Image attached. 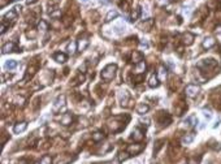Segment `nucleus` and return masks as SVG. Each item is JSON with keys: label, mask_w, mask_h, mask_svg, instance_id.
Returning <instances> with one entry per match:
<instances>
[{"label": "nucleus", "mask_w": 221, "mask_h": 164, "mask_svg": "<svg viewBox=\"0 0 221 164\" xmlns=\"http://www.w3.org/2000/svg\"><path fill=\"white\" fill-rule=\"evenodd\" d=\"M130 61L133 62V64H138V62L143 61V55H142L141 52H138V51H134V52L131 54V59H130Z\"/></svg>", "instance_id": "14"}, {"label": "nucleus", "mask_w": 221, "mask_h": 164, "mask_svg": "<svg viewBox=\"0 0 221 164\" xmlns=\"http://www.w3.org/2000/svg\"><path fill=\"white\" fill-rule=\"evenodd\" d=\"M116 70H117V65L116 64H108L104 69L102 70V78L104 81H112L116 76Z\"/></svg>", "instance_id": "1"}, {"label": "nucleus", "mask_w": 221, "mask_h": 164, "mask_svg": "<svg viewBox=\"0 0 221 164\" xmlns=\"http://www.w3.org/2000/svg\"><path fill=\"white\" fill-rule=\"evenodd\" d=\"M196 66L200 69H203V70H207L209 68H215L216 66V61L213 59H205V60H200L198 64H196Z\"/></svg>", "instance_id": "3"}, {"label": "nucleus", "mask_w": 221, "mask_h": 164, "mask_svg": "<svg viewBox=\"0 0 221 164\" xmlns=\"http://www.w3.org/2000/svg\"><path fill=\"white\" fill-rule=\"evenodd\" d=\"M115 30H116V31H122V30H125V23H124V22H120V23H117V25H115Z\"/></svg>", "instance_id": "31"}, {"label": "nucleus", "mask_w": 221, "mask_h": 164, "mask_svg": "<svg viewBox=\"0 0 221 164\" xmlns=\"http://www.w3.org/2000/svg\"><path fill=\"white\" fill-rule=\"evenodd\" d=\"M104 133L103 132H95L94 134H92V139H94L95 142H100V141H103L104 139Z\"/></svg>", "instance_id": "25"}, {"label": "nucleus", "mask_w": 221, "mask_h": 164, "mask_svg": "<svg viewBox=\"0 0 221 164\" xmlns=\"http://www.w3.org/2000/svg\"><path fill=\"white\" fill-rule=\"evenodd\" d=\"M82 2H83V3H86V2H87V0H82Z\"/></svg>", "instance_id": "37"}, {"label": "nucleus", "mask_w": 221, "mask_h": 164, "mask_svg": "<svg viewBox=\"0 0 221 164\" xmlns=\"http://www.w3.org/2000/svg\"><path fill=\"white\" fill-rule=\"evenodd\" d=\"M35 2H37V0H26L27 4H33V3H35Z\"/></svg>", "instance_id": "36"}, {"label": "nucleus", "mask_w": 221, "mask_h": 164, "mask_svg": "<svg viewBox=\"0 0 221 164\" xmlns=\"http://www.w3.org/2000/svg\"><path fill=\"white\" fill-rule=\"evenodd\" d=\"M144 148V144H141V143H137V144H129L126 147V151L129 152V155H138L143 151Z\"/></svg>", "instance_id": "4"}, {"label": "nucleus", "mask_w": 221, "mask_h": 164, "mask_svg": "<svg viewBox=\"0 0 221 164\" xmlns=\"http://www.w3.org/2000/svg\"><path fill=\"white\" fill-rule=\"evenodd\" d=\"M152 25H154V21H152V20H147V21H144V22L141 23L139 29H143V31H150L151 27H152Z\"/></svg>", "instance_id": "19"}, {"label": "nucleus", "mask_w": 221, "mask_h": 164, "mask_svg": "<svg viewBox=\"0 0 221 164\" xmlns=\"http://www.w3.org/2000/svg\"><path fill=\"white\" fill-rule=\"evenodd\" d=\"M119 99H120V103H121L122 105H127V102H129V99H130L129 93H127L126 90L120 91V94H119Z\"/></svg>", "instance_id": "11"}, {"label": "nucleus", "mask_w": 221, "mask_h": 164, "mask_svg": "<svg viewBox=\"0 0 221 164\" xmlns=\"http://www.w3.org/2000/svg\"><path fill=\"white\" fill-rule=\"evenodd\" d=\"M65 107V95H59L57 99L55 100L53 103V107H52V111L53 112H59L61 111V108Z\"/></svg>", "instance_id": "5"}, {"label": "nucleus", "mask_w": 221, "mask_h": 164, "mask_svg": "<svg viewBox=\"0 0 221 164\" xmlns=\"http://www.w3.org/2000/svg\"><path fill=\"white\" fill-rule=\"evenodd\" d=\"M38 29H39V30H43V31H47L48 30V23L46 21L41 20V22L38 23Z\"/></svg>", "instance_id": "28"}, {"label": "nucleus", "mask_w": 221, "mask_h": 164, "mask_svg": "<svg viewBox=\"0 0 221 164\" xmlns=\"http://www.w3.org/2000/svg\"><path fill=\"white\" fill-rule=\"evenodd\" d=\"M200 93V86L196 84H189L185 89V94L189 96V98H195L196 95Z\"/></svg>", "instance_id": "2"}, {"label": "nucleus", "mask_w": 221, "mask_h": 164, "mask_svg": "<svg viewBox=\"0 0 221 164\" xmlns=\"http://www.w3.org/2000/svg\"><path fill=\"white\" fill-rule=\"evenodd\" d=\"M148 109H150V105L146 104V103H139L138 105H137V112H138L139 115L147 113V112H148Z\"/></svg>", "instance_id": "18"}, {"label": "nucleus", "mask_w": 221, "mask_h": 164, "mask_svg": "<svg viewBox=\"0 0 221 164\" xmlns=\"http://www.w3.org/2000/svg\"><path fill=\"white\" fill-rule=\"evenodd\" d=\"M130 155H129V152L127 151H125V152H120L119 154V162H124V160H126L127 158H129Z\"/></svg>", "instance_id": "30"}, {"label": "nucleus", "mask_w": 221, "mask_h": 164, "mask_svg": "<svg viewBox=\"0 0 221 164\" xmlns=\"http://www.w3.org/2000/svg\"><path fill=\"white\" fill-rule=\"evenodd\" d=\"M203 115H204V116H205V117H207L208 120H209L211 117H212V115H211V112H209V111H205V109L203 111Z\"/></svg>", "instance_id": "33"}, {"label": "nucleus", "mask_w": 221, "mask_h": 164, "mask_svg": "<svg viewBox=\"0 0 221 164\" xmlns=\"http://www.w3.org/2000/svg\"><path fill=\"white\" fill-rule=\"evenodd\" d=\"M78 51V46H77V42H70L69 45H68V52L69 54H76V52Z\"/></svg>", "instance_id": "22"}, {"label": "nucleus", "mask_w": 221, "mask_h": 164, "mask_svg": "<svg viewBox=\"0 0 221 164\" xmlns=\"http://www.w3.org/2000/svg\"><path fill=\"white\" fill-rule=\"evenodd\" d=\"M193 139H194V134L191 133V134H189V136H185V137L182 138V142L186 143V144H189V143L193 142Z\"/></svg>", "instance_id": "29"}, {"label": "nucleus", "mask_w": 221, "mask_h": 164, "mask_svg": "<svg viewBox=\"0 0 221 164\" xmlns=\"http://www.w3.org/2000/svg\"><path fill=\"white\" fill-rule=\"evenodd\" d=\"M14 2H17V0H14Z\"/></svg>", "instance_id": "38"}, {"label": "nucleus", "mask_w": 221, "mask_h": 164, "mask_svg": "<svg viewBox=\"0 0 221 164\" xmlns=\"http://www.w3.org/2000/svg\"><path fill=\"white\" fill-rule=\"evenodd\" d=\"M146 69H147V64H146V61H141V62H138V64H135L134 74L139 76V78L142 80V76H144Z\"/></svg>", "instance_id": "7"}, {"label": "nucleus", "mask_w": 221, "mask_h": 164, "mask_svg": "<svg viewBox=\"0 0 221 164\" xmlns=\"http://www.w3.org/2000/svg\"><path fill=\"white\" fill-rule=\"evenodd\" d=\"M159 85H160V80H159V77L158 74H152L150 77V81H148V86L151 89H155V87H159Z\"/></svg>", "instance_id": "10"}, {"label": "nucleus", "mask_w": 221, "mask_h": 164, "mask_svg": "<svg viewBox=\"0 0 221 164\" xmlns=\"http://www.w3.org/2000/svg\"><path fill=\"white\" fill-rule=\"evenodd\" d=\"M61 124H62V125H65V127H68V125H70V124H72V115L65 113L64 116H61Z\"/></svg>", "instance_id": "20"}, {"label": "nucleus", "mask_w": 221, "mask_h": 164, "mask_svg": "<svg viewBox=\"0 0 221 164\" xmlns=\"http://www.w3.org/2000/svg\"><path fill=\"white\" fill-rule=\"evenodd\" d=\"M131 138L134 139L135 142H142L144 139V132L141 128H135L131 133Z\"/></svg>", "instance_id": "8"}, {"label": "nucleus", "mask_w": 221, "mask_h": 164, "mask_svg": "<svg viewBox=\"0 0 221 164\" xmlns=\"http://www.w3.org/2000/svg\"><path fill=\"white\" fill-rule=\"evenodd\" d=\"M139 16H141V9H139V8L134 9V11L131 12V14H130V21H131V22L137 21V20L139 18Z\"/></svg>", "instance_id": "23"}, {"label": "nucleus", "mask_w": 221, "mask_h": 164, "mask_svg": "<svg viewBox=\"0 0 221 164\" xmlns=\"http://www.w3.org/2000/svg\"><path fill=\"white\" fill-rule=\"evenodd\" d=\"M215 45H216V41L213 39L212 37H208V38H205V39L203 41V43H202L203 48H205V50H209V48H212Z\"/></svg>", "instance_id": "15"}, {"label": "nucleus", "mask_w": 221, "mask_h": 164, "mask_svg": "<svg viewBox=\"0 0 221 164\" xmlns=\"http://www.w3.org/2000/svg\"><path fill=\"white\" fill-rule=\"evenodd\" d=\"M3 20H4L3 22H5V21H8V22H9V21H11V22H14V21L17 20V12H16V11H9V12L5 14V16L3 17Z\"/></svg>", "instance_id": "13"}, {"label": "nucleus", "mask_w": 221, "mask_h": 164, "mask_svg": "<svg viewBox=\"0 0 221 164\" xmlns=\"http://www.w3.org/2000/svg\"><path fill=\"white\" fill-rule=\"evenodd\" d=\"M119 17V13H117L116 11H109L107 14V17H105V22H111L112 20H115V18Z\"/></svg>", "instance_id": "21"}, {"label": "nucleus", "mask_w": 221, "mask_h": 164, "mask_svg": "<svg viewBox=\"0 0 221 164\" xmlns=\"http://www.w3.org/2000/svg\"><path fill=\"white\" fill-rule=\"evenodd\" d=\"M158 77H159V80H160V81H164V80L166 78V69H165V66H164V65H161L160 68H159Z\"/></svg>", "instance_id": "24"}, {"label": "nucleus", "mask_w": 221, "mask_h": 164, "mask_svg": "<svg viewBox=\"0 0 221 164\" xmlns=\"http://www.w3.org/2000/svg\"><path fill=\"white\" fill-rule=\"evenodd\" d=\"M51 163H52V158L50 155H44L37 164H51Z\"/></svg>", "instance_id": "27"}, {"label": "nucleus", "mask_w": 221, "mask_h": 164, "mask_svg": "<svg viewBox=\"0 0 221 164\" xmlns=\"http://www.w3.org/2000/svg\"><path fill=\"white\" fill-rule=\"evenodd\" d=\"M85 81V76L83 74H80V77H78L77 80H74V85H78V84H81V82Z\"/></svg>", "instance_id": "32"}, {"label": "nucleus", "mask_w": 221, "mask_h": 164, "mask_svg": "<svg viewBox=\"0 0 221 164\" xmlns=\"http://www.w3.org/2000/svg\"><path fill=\"white\" fill-rule=\"evenodd\" d=\"M88 43H90V42H88V39H87V38H81V39L77 42V46H78V51H80V52L85 51L86 48H87V46H88Z\"/></svg>", "instance_id": "16"}, {"label": "nucleus", "mask_w": 221, "mask_h": 164, "mask_svg": "<svg viewBox=\"0 0 221 164\" xmlns=\"http://www.w3.org/2000/svg\"><path fill=\"white\" fill-rule=\"evenodd\" d=\"M27 128V123L25 121H22V123H18L14 125V128H13V132L16 133V134H20V133H22V132H25Z\"/></svg>", "instance_id": "12"}, {"label": "nucleus", "mask_w": 221, "mask_h": 164, "mask_svg": "<svg viewBox=\"0 0 221 164\" xmlns=\"http://www.w3.org/2000/svg\"><path fill=\"white\" fill-rule=\"evenodd\" d=\"M14 11H16V12L18 13L20 11H21V7H20V5H16V7H14Z\"/></svg>", "instance_id": "34"}, {"label": "nucleus", "mask_w": 221, "mask_h": 164, "mask_svg": "<svg viewBox=\"0 0 221 164\" xmlns=\"http://www.w3.org/2000/svg\"><path fill=\"white\" fill-rule=\"evenodd\" d=\"M195 39V35L193 34V33H185V34L182 35V43L186 46H190V45H193V42Z\"/></svg>", "instance_id": "9"}, {"label": "nucleus", "mask_w": 221, "mask_h": 164, "mask_svg": "<svg viewBox=\"0 0 221 164\" xmlns=\"http://www.w3.org/2000/svg\"><path fill=\"white\" fill-rule=\"evenodd\" d=\"M14 51L21 52V50H18L17 46H16V43H14V42H8V43H5V45L3 46V48H2V52H3L4 55H5V54H11V52H14Z\"/></svg>", "instance_id": "6"}, {"label": "nucleus", "mask_w": 221, "mask_h": 164, "mask_svg": "<svg viewBox=\"0 0 221 164\" xmlns=\"http://www.w3.org/2000/svg\"><path fill=\"white\" fill-rule=\"evenodd\" d=\"M216 33H217V34H221V26L216 27Z\"/></svg>", "instance_id": "35"}, {"label": "nucleus", "mask_w": 221, "mask_h": 164, "mask_svg": "<svg viewBox=\"0 0 221 164\" xmlns=\"http://www.w3.org/2000/svg\"><path fill=\"white\" fill-rule=\"evenodd\" d=\"M68 59V56L65 54H62V52H56V54H53V60H55L56 62H65Z\"/></svg>", "instance_id": "17"}, {"label": "nucleus", "mask_w": 221, "mask_h": 164, "mask_svg": "<svg viewBox=\"0 0 221 164\" xmlns=\"http://www.w3.org/2000/svg\"><path fill=\"white\" fill-rule=\"evenodd\" d=\"M18 65V62L16 61V60H8L7 62H5V69H14L16 68V66Z\"/></svg>", "instance_id": "26"}]
</instances>
